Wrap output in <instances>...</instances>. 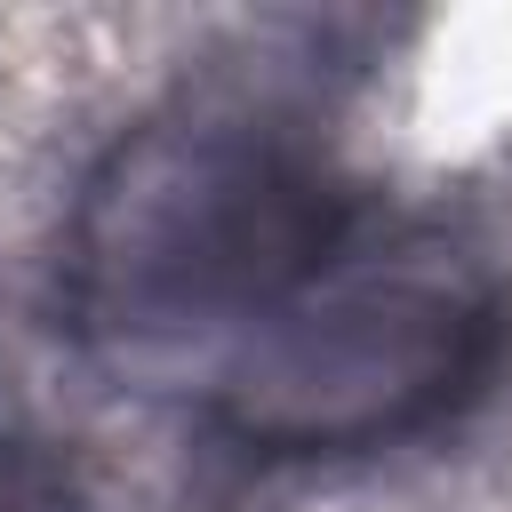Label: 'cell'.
Segmentation results:
<instances>
[{"mask_svg":"<svg viewBox=\"0 0 512 512\" xmlns=\"http://www.w3.org/2000/svg\"><path fill=\"white\" fill-rule=\"evenodd\" d=\"M0 512H104V496L80 480L64 448L0 424Z\"/></svg>","mask_w":512,"mask_h":512,"instance_id":"cell-3","label":"cell"},{"mask_svg":"<svg viewBox=\"0 0 512 512\" xmlns=\"http://www.w3.org/2000/svg\"><path fill=\"white\" fill-rule=\"evenodd\" d=\"M368 208L312 72L208 64L72 184L56 232L64 328L128 368L192 360L208 376Z\"/></svg>","mask_w":512,"mask_h":512,"instance_id":"cell-1","label":"cell"},{"mask_svg":"<svg viewBox=\"0 0 512 512\" xmlns=\"http://www.w3.org/2000/svg\"><path fill=\"white\" fill-rule=\"evenodd\" d=\"M512 352V272L448 216L368 208L200 376L208 432L256 464H344L464 416Z\"/></svg>","mask_w":512,"mask_h":512,"instance_id":"cell-2","label":"cell"}]
</instances>
